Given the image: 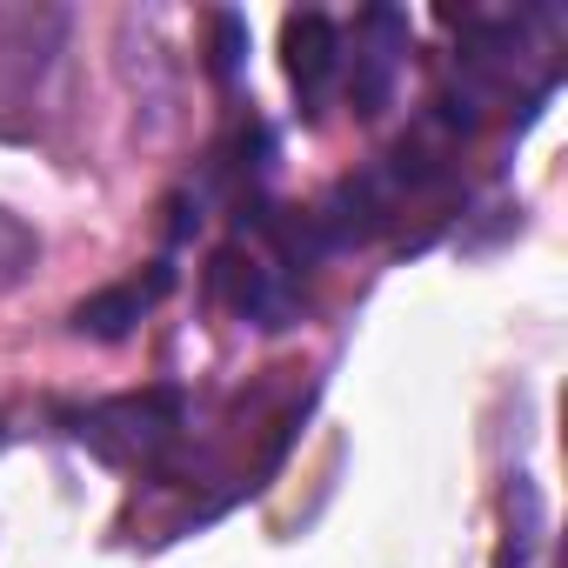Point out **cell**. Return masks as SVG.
<instances>
[{"label": "cell", "mask_w": 568, "mask_h": 568, "mask_svg": "<svg viewBox=\"0 0 568 568\" xmlns=\"http://www.w3.org/2000/svg\"><path fill=\"white\" fill-rule=\"evenodd\" d=\"M161 295H168V267H154L148 281H121V288L81 302V308H74V328L94 335V342H121L134 322H148V308H154Z\"/></svg>", "instance_id": "6"}, {"label": "cell", "mask_w": 568, "mask_h": 568, "mask_svg": "<svg viewBox=\"0 0 568 568\" xmlns=\"http://www.w3.org/2000/svg\"><path fill=\"white\" fill-rule=\"evenodd\" d=\"M68 8H34V0L0 8V141H28L48 121L68 61Z\"/></svg>", "instance_id": "1"}, {"label": "cell", "mask_w": 568, "mask_h": 568, "mask_svg": "<svg viewBox=\"0 0 568 568\" xmlns=\"http://www.w3.org/2000/svg\"><path fill=\"white\" fill-rule=\"evenodd\" d=\"M402 54H408V14L402 8H368L355 21V54H342V81H348V101H355L362 121H375L395 101Z\"/></svg>", "instance_id": "3"}, {"label": "cell", "mask_w": 568, "mask_h": 568, "mask_svg": "<svg viewBox=\"0 0 568 568\" xmlns=\"http://www.w3.org/2000/svg\"><path fill=\"white\" fill-rule=\"evenodd\" d=\"M214 288L234 302V315H247L254 328H288L295 315H302V281H295V267L288 261H267V254H221L214 261Z\"/></svg>", "instance_id": "4"}, {"label": "cell", "mask_w": 568, "mask_h": 568, "mask_svg": "<svg viewBox=\"0 0 568 568\" xmlns=\"http://www.w3.org/2000/svg\"><path fill=\"white\" fill-rule=\"evenodd\" d=\"M181 428H187L181 388H141V395H114L74 415V442L88 455H101L108 468H141V475L181 448Z\"/></svg>", "instance_id": "2"}, {"label": "cell", "mask_w": 568, "mask_h": 568, "mask_svg": "<svg viewBox=\"0 0 568 568\" xmlns=\"http://www.w3.org/2000/svg\"><path fill=\"white\" fill-rule=\"evenodd\" d=\"M281 54H288V81H295L302 114L322 121L335 88H342V54H348L342 28L328 14H288V28H281Z\"/></svg>", "instance_id": "5"}, {"label": "cell", "mask_w": 568, "mask_h": 568, "mask_svg": "<svg viewBox=\"0 0 568 568\" xmlns=\"http://www.w3.org/2000/svg\"><path fill=\"white\" fill-rule=\"evenodd\" d=\"M241 68V14H214V81H234Z\"/></svg>", "instance_id": "8"}, {"label": "cell", "mask_w": 568, "mask_h": 568, "mask_svg": "<svg viewBox=\"0 0 568 568\" xmlns=\"http://www.w3.org/2000/svg\"><path fill=\"white\" fill-rule=\"evenodd\" d=\"M34 267H41V234H34V221H21L14 207H0V295H14Z\"/></svg>", "instance_id": "7"}]
</instances>
